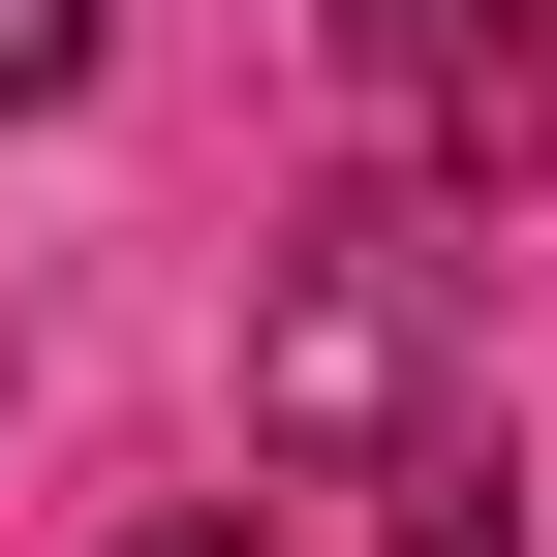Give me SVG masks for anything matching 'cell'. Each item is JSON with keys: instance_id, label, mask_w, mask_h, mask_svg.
<instances>
[{"instance_id": "cell-1", "label": "cell", "mask_w": 557, "mask_h": 557, "mask_svg": "<svg viewBox=\"0 0 557 557\" xmlns=\"http://www.w3.org/2000/svg\"><path fill=\"white\" fill-rule=\"evenodd\" d=\"M248 465H310V496H372L403 557H496V278L434 248V186H372V218H310L248 278Z\"/></svg>"}, {"instance_id": "cell-4", "label": "cell", "mask_w": 557, "mask_h": 557, "mask_svg": "<svg viewBox=\"0 0 557 557\" xmlns=\"http://www.w3.org/2000/svg\"><path fill=\"white\" fill-rule=\"evenodd\" d=\"M124 557H278V527H248V496H156V527H124Z\"/></svg>"}, {"instance_id": "cell-2", "label": "cell", "mask_w": 557, "mask_h": 557, "mask_svg": "<svg viewBox=\"0 0 557 557\" xmlns=\"http://www.w3.org/2000/svg\"><path fill=\"white\" fill-rule=\"evenodd\" d=\"M341 94L434 218H557V0H341Z\"/></svg>"}, {"instance_id": "cell-3", "label": "cell", "mask_w": 557, "mask_h": 557, "mask_svg": "<svg viewBox=\"0 0 557 557\" xmlns=\"http://www.w3.org/2000/svg\"><path fill=\"white\" fill-rule=\"evenodd\" d=\"M94 32H124V0H0V124H62V94H94Z\"/></svg>"}]
</instances>
